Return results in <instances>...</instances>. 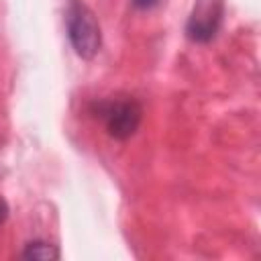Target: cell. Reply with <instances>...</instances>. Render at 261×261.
Masks as SVG:
<instances>
[{"label":"cell","instance_id":"1","mask_svg":"<svg viewBox=\"0 0 261 261\" xmlns=\"http://www.w3.org/2000/svg\"><path fill=\"white\" fill-rule=\"evenodd\" d=\"M94 116H98L104 122L106 133L116 141L130 139L143 120V108L141 104L130 96H112L106 100H100L94 104Z\"/></svg>","mask_w":261,"mask_h":261},{"label":"cell","instance_id":"2","mask_svg":"<svg viewBox=\"0 0 261 261\" xmlns=\"http://www.w3.org/2000/svg\"><path fill=\"white\" fill-rule=\"evenodd\" d=\"M65 27L73 51L82 59L96 57L102 45V33L94 12L82 0H69L65 10Z\"/></svg>","mask_w":261,"mask_h":261},{"label":"cell","instance_id":"3","mask_svg":"<svg viewBox=\"0 0 261 261\" xmlns=\"http://www.w3.org/2000/svg\"><path fill=\"white\" fill-rule=\"evenodd\" d=\"M222 22V0H200L188 18L186 35L194 43H208Z\"/></svg>","mask_w":261,"mask_h":261},{"label":"cell","instance_id":"4","mask_svg":"<svg viewBox=\"0 0 261 261\" xmlns=\"http://www.w3.org/2000/svg\"><path fill=\"white\" fill-rule=\"evenodd\" d=\"M59 249L57 245H51L47 241H29L20 253L22 259H43V261H51V259H59Z\"/></svg>","mask_w":261,"mask_h":261},{"label":"cell","instance_id":"5","mask_svg":"<svg viewBox=\"0 0 261 261\" xmlns=\"http://www.w3.org/2000/svg\"><path fill=\"white\" fill-rule=\"evenodd\" d=\"M133 4H135L137 8H141V10H149V8L157 6L159 0H133Z\"/></svg>","mask_w":261,"mask_h":261},{"label":"cell","instance_id":"6","mask_svg":"<svg viewBox=\"0 0 261 261\" xmlns=\"http://www.w3.org/2000/svg\"><path fill=\"white\" fill-rule=\"evenodd\" d=\"M6 218H8V204L0 198V224H4Z\"/></svg>","mask_w":261,"mask_h":261}]
</instances>
